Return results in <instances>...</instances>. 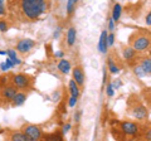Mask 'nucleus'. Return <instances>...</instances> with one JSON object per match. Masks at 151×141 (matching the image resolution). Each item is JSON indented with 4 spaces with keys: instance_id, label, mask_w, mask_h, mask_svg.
Wrapping results in <instances>:
<instances>
[{
    "instance_id": "obj_6",
    "label": "nucleus",
    "mask_w": 151,
    "mask_h": 141,
    "mask_svg": "<svg viewBox=\"0 0 151 141\" xmlns=\"http://www.w3.org/2000/svg\"><path fill=\"white\" fill-rule=\"evenodd\" d=\"M18 90L14 86H12L10 83L6 86L0 87V107L4 105H8L9 102H12L14 96L17 95Z\"/></svg>"
},
{
    "instance_id": "obj_30",
    "label": "nucleus",
    "mask_w": 151,
    "mask_h": 141,
    "mask_svg": "<svg viewBox=\"0 0 151 141\" xmlns=\"http://www.w3.org/2000/svg\"><path fill=\"white\" fill-rule=\"evenodd\" d=\"M77 100H78V98H76V97H72V96H70V97H69V100H68V106H69V107L76 106V103H77Z\"/></svg>"
},
{
    "instance_id": "obj_12",
    "label": "nucleus",
    "mask_w": 151,
    "mask_h": 141,
    "mask_svg": "<svg viewBox=\"0 0 151 141\" xmlns=\"http://www.w3.org/2000/svg\"><path fill=\"white\" fill-rule=\"evenodd\" d=\"M27 98H28V96H27V93L25 92H17V95L14 96V98L12 100V106L13 107H19V106H22V105H24V102L27 101Z\"/></svg>"
},
{
    "instance_id": "obj_23",
    "label": "nucleus",
    "mask_w": 151,
    "mask_h": 141,
    "mask_svg": "<svg viewBox=\"0 0 151 141\" xmlns=\"http://www.w3.org/2000/svg\"><path fill=\"white\" fill-rule=\"evenodd\" d=\"M9 29V24H8V22L5 19H0V32L1 33H5L8 32Z\"/></svg>"
},
{
    "instance_id": "obj_22",
    "label": "nucleus",
    "mask_w": 151,
    "mask_h": 141,
    "mask_svg": "<svg viewBox=\"0 0 151 141\" xmlns=\"http://www.w3.org/2000/svg\"><path fill=\"white\" fill-rule=\"evenodd\" d=\"M134 73L136 74L137 77H141V78H144V77H146V73L144 72V69L140 67V65H134Z\"/></svg>"
},
{
    "instance_id": "obj_21",
    "label": "nucleus",
    "mask_w": 151,
    "mask_h": 141,
    "mask_svg": "<svg viewBox=\"0 0 151 141\" xmlns=\"http://www.w3.org/2000/svg\"><path fill=\"white\" fill-rule=\"evenodd\" d=\"M76 5H77V1L76 0H68L67 4H65V10H67L68 15H72L76 12Z\"/></svg>"
},
{
    "instance_id": "obj_28",
    "label": "nucleus",
    "mask_w": 151,
    "mask_h": 141,
    "mask_svg": "<svg viewBox=\"0 0 151 141\" xmlns=\"http://www.w3.org/2000/svg\"><path fill=\"white\" fill-rule=\"evenodd\" d=\"M70 127H72V125L69 124V122H67L63 127H62V130H60V132H62V135H65L67 132H69V130H70Z\"/></svg>"
},
{
    "instance_id": "obj_27",
    "label": "nucleus",
    "mask_w": 151,
    "mask_h": 141,
    "mask_svg": "<svg viewBox=\"0 0 151 141\" xmlns=\"http://www.w3.org/2000/svg\"><path fill=\"white\" fill-rule=\"evenodd\" d=\"M111 86H112L113 90H119V88L122 86V81H121V79H116V81H113L111 83Z\"/></svg>"
},
{
    "instance_id": "obj_37",
    "label": "nucleus",
    "mask_w": 151,
    "mask_h": 141,
    "mask_svg": "<svg viewBox=\"0 0 151 141\" xmlns=\"http://www.w3.org/2000/svg\"><path fill=\"white\" fill-rule=\"evenodd\" d=\"M81 115H82V111H77V114L74 115V120H76V122H79V119H81Z\"/></svg>"
},
{
    "instance_id": "obj_38",
    "label": "nucleus",
    "mask_w": 151,
    "mask_h": 141,
    "mask_svg": "<svg viewBox=\"0 0 151 141\" xmlns=\"http://www.w3.org/2000/svg\"><path fill=\"white\" fill-rule=\"evenodd\" d=\"M60 30H62V27H58V28H57L55 32H54V38H58L59 34H60Z\"/></svg>"
},
{
    "instance_id": "obj_13",
    "label": "nucleus",
    "mask_w": 151,
    "mask_h": 141,
    "mask_svg": "<svg viewBox=\"0 0 151 141\" xmlns=\"http://www.w3.org/2000/svg\"><path fill=\"white\" fill-rule=\"evenodd\" d=\"M107 30H102L101 37H100V42H98V50L101 52L102 54L107 53Z\"/></svg>"
},
{
    "instance_id": "obj_36",
    "label": "nucleus",
    "mask_w": 151,
    "mask_h": 141,
    "mask_svg": "<svg viewBox=\"0 0 151 141\" xmlns=\"http://www.w3.org/2000/svg\"><path fill=\"white\" fill-rule=\"evenodd\" d=\"M0 69H1V72H6V70L9 69V67L5 64V62H3L1 64H0Z\"/></svg>"
},
{
    "instance_id": "obj_29",
    "label": "nucleus",
    "mask_w": 151,
    "mask_h": 141,
    "mask_svg": "<svg viewBox=\"0 0 151 141\" xmlns=\"http://www.w3.org/2000/svg\"><path fill=\"white\" fill-rule=\"evenodd\" d=\"M8 83V77L5 76V74H3L1 77H0V87H3V86H6Z\"/></svg>"
},
{
    "instance_id": "obj_10",
    "label": "nucleus",
    "mask_w": 151,
    "mask_h": 141,
    "mask_svg": "<svg viewBox=\"0 0 151 141\" xmlns=\"http://www.w3.org/2000/svg\"><path fill=\"white\" fill-rule=\"evenodd\" d=\"M72 76H73V81L76 82V84L81 88L84 86V82H86V74H84V70L81 65H77L74 67L72 70Z\"/></svg>"
},
{
    "instance_id": "obj_24",
    "label": "nucleus",
    "mask_w": 151,
    "mask_h": 141,
    "mask_svg": "<svg viewBox=\"0 0 151 141\" xmlns=\"http://www.w3.org/2000/svg\"><path fill=\"white\" fill-rule=\"evenodd\" d=\"M8 14V10H6V5L3 0H0V17H5Z\"/></svg>"
},
{
    "instance_id": "obj_3",
    "label": "nucleus",
    "mask_w": 151,
    "mask_h": 141,
    "mask_svg": "<svg viewBox=\"0 0 151 141\" xmlns=\"http://www.w3.org/2000/svg\"><path fill=\"white\" fill-rule=\"evenodd\" d=\"M33 83H34V78L29 74H24V73H18V74H13L12 76V81L10 84L14 86L17 90H20L22 92L29 91Z\"/></svg>"
},
{
    "instance_id": "obj_19",
    "label": "nucleus",
    "mask_w": 151,
    "mask_h": 141,
    "mask_svg": "<svg viewBox=\"0 0 151 141\" xmlns=\"http://www.w3.org/2000/svg\"><path fill=\"white\" fill-rule=\"evenodd\" d=\"M9 141H27L25 136L23 135V132L20 130L19 131H12L10 134H9Z\"/></svg>"
},
{
    "instance_id": "obj_39",
    "label": "nucleus",
    "mask_w": 151,
    "mask_h": 141,
    "mask_svg": "<svg viewBox=\"0 0 151 141\" xmlns=\"http://www.w3.org/2000/svg\"><path fill=\"white\" fill-rule=\"evenodd\" d=\"M0 55H6V50H1V49H0Z\"/></svg>"
},
{
    "instance_id": "obj_40",
    "label": "nucleus",
    "mask_w": 151,
    "mask_h": 141,
    "mask_svg": "<svg viewBox=\"0 0 151 141\" xmlns=\"http://www.w3.org/2000/svg\"><path fill=\"white\" fill-rule=\"evenodd\" d=\"M1 132H4V131L1 130V126H0V134H1Z\"/></svg>"
},
{
    "instance_id": "obj_15",
    "label": "nucleus",
    "mask_w": 151,
    "mask_h": 141,
    "mask_svg": "<svg viewBox=\"0 0 151 141\" xmlns=\"http://www.w3.org/2000/svg\"><path fill=\"white\" fill-rule=\"evenodd\" d=\"M139 65L144 69V72L146 73V76H150V73H151V59H150V57L141 58Z\"/></svg>"
},
{
    "instance_id": "obj_2",
    "label": "nucleus",
    "mask_w": 151,
    "mask_h": 141,
    "mask_svg": "<svg viewBox=\"0 0 151 141\" xmlns=\"http://www.w3.org/2000/svg\"><path fill=\"white\" fill-rule=\"evenodd\" d=\"M130 47L137 53L147 50L150 48V33L149 30H136L129 38Z\"/></svg>"
},
{
    "instance_id": "obj_16",
    "label": "nucleus",
    "mask_w": 151,
    "mask_h": 141,
    "mask_svg": "<svg viewBox=\"0 0 151 141\" xmlns=\"http://www.w3.org/2000/svg\"><path fill=\"white\" fill-rule=\"evenodd\" d=\"M76 39H77V30H76L74 27H70L68 32H67V43L69 47L74 45L76 43Z\"/></svg>"
},
{
    "instance_id": "obj_18",
    "label": "nucleus",
    "mask_w": 151,
    "mask_h": 141,
    "mask_svg": "<svg viewBox=\"0 0 151 141\" xmlns=\"http://www.w3.org/2000/svg\"><path fill=\"white\" fill-rule=\"evenodd\" d=\"M69 93H70V96L76 97V98H78L79 96H81V88L76 84V82L73 81V79L69 81Z\"/></svg>"
},
{
    "instance_id": "obj_1",
    "label": "nucleus",
    "mask_w": 151,
    "mask_h": 141,
    "mask_svg": "<svg viewBox=\"0 0 151 141\" xmlns=\"http://www.w3.org/2000/svg\"><path fill=\"white\" fill-rule=\"evenodd\" d=\"M18 15L22 22L33 23L39 19L42 14L48 12L49 3L44 0H23L18 3Z\"/></svg>"
},
{
    "instance_id": "obj_7",
    "label": "nucleus",
    "mask_w": 151,
    "mask_h": 141,
    "mask_svg": "<svg viewBox=\"0 0 151 141\" xmlns=\"http://www.w3.org/2000/svg\"><path fill=\"white\" fill-rule=\"evenodd\" d=\"M120 127H121V132L125 136H136L137 134H140V125L137 122L121 121Z\"/></svg>"
},
{
    "instance_id": "obj_14",
    "label": "nucleus",
    "mask_w": 151,
    "mask_h": 141,
    "mask_svg": "<svg viewBox=\"0 0 151 141\" xmlns=\"http://www.w3.org/2000/svg\"><path fill=\"white\" fill-rule=\"evenodd\" d=\"M57 67H58L59 72H62L63 74H67L70 72V69H72V65H70V62L67 59H60L58 64H57Z\"/></svg>"
},
{
    "instance_id": "obj_4",
    "label": "nucleus",
    "mask_w": 151,
    "mask_h": 141,
    "mask_svg": "<svg viewBox=\"0 0 151 141\" xmlns=\"http://www.w3.org/2000/svg\"><path fill=\"white\" fill-rule=\"evenodd\" d=\"M20 131L25 136L27 141H40L42 136H43V130L40 126L33 124H25Z\"/></svg>"
},
{
    "instance_id": "obj_32",
    "label": "nucleus",
    "mask_w": 151,
    "mask_h": 141,
    "mask_svg": "<svg viewBox=\"0 0 151 141\" xmlns=\"http://www.w3.org/2000/svg\"><path fill=\"white\" fill-rule=\"evenodd\" d=\"M106 81H107V69H106V67H103V79H102L103 86H106Z\"/></svg>"
},
{
    "instance_id": "obj_17",
    "label": "nucleus",
    "mask_w": 151,
    "mask_h": 141,
    "mask_svg": "<svg viewBox=\"0 0 151 141\" xmlns=\"http://www.w3.org/2000/svg\"><path fill=\"white\" fill-rule=\"evenodd\" d=\"M121 13H122V6H121V4H119V3H116L115 5H113V8H112V20L115 22V23H117L120 20V18H121Z\"/></svg>"
},
{
    "instance_id": "obj_35",
    "label": "nucleus",
    "mask_w": 151,
    "mask_h": 141,
    "mask_svg": "<svg viewBox=\"0 0 151 141\" xmlns=\"http://www.w3.org/2000/svg\"><path fill=\"white\" fill-rule=\"evenodd\" d=\"M145 20H146V25L150 27V24H151V13L150 12L147 13V15H146V19Z\"/></svg>"
},
{
    "instance_id": "obj_11",
    "label": "nucleus",
    "mask_w": 151,
    "mask_h": 141,
    "mask_svg": "<svg viewBox=\"0 0 151 141\" xmlns=\"http://www.w3.org/2000/svg\"><path fill=\"white\" fill-rule=\"evenodd\" d=\"M40 141H64V139L60 130H57L52 134H43Z\"/></svg>"
},
{
    "instance_id": "obj_34",
    "label": "nucleus",
    "mask_w": 151,
    "mask_h": 141,
    "mask_svg": "<svg viewBox=\"0 0 151 141\" xmlns=\"http://www.w3.org/2000/svg\"><path fill=\"white\" fill-rule=\"evenodd\" d=\"M54 57L55 58H63L64 57V53H63L62 50H58V52H55V53H54Z\"/></svg>"
},
{
    "instance_id": "obj_5",
    "label": "nucleus",
    "mask_w": 151,
    "mask_h": 141,
    "mask_svg": "<svg viewBox=\"0 0 151 141\" xmlns=\"http://www.w3.org/2000/svg\"><path fill=\"white\" fill-rule=\"evenodd\" d=\"M129 106H130V111L131 114L134 115L136 119L140 120V121H144L149 117V110L146 109V106L144 105L142 102H141L139 98H136L135 102H131L129 101Z\"/></svg>"
},
{
    "instance_id": "obj_25",
    "label": "nucleus",
    "mask_w": 151,
    "mask_h": 141,
    "mask_svg": "<svg viewBox=\"0 0 151 141\" xmlns=\"http://www.w3.org/2000/svg\"><path fill=\"white\" fill-rule=\"evenodd\" d=\"M113 44H115V34L110 33L107 34V47H112Z\"/></svg>"
},
{
    "instance_id": "obj_9",
    "label": "nucleus",
    "mask_w": 151,
    "mask_h": 141,
    "mask_svg": "<svg viewBox=\"0 0 151 141\" xmlns=\"http://www.w3.org/2000/svg\"><path fill=\"white\" fill-rule=\"evenodd\" d=\"M122 55H124L125 60L130 65H135V63H137L140 60L139 53L137 52H135L131 47H124V48H122Z\"/></svg>"
},
{
    "instance_id": "obj_20",
    "label": "nucleus",
    "mask_w": 151,
    "mask_h": 141,
    "mask_svg": "<svg viewBox=\"0 0 151 141\" xmlns=\"http://www.w3.org/2000/svg\"><path fill=\"white\" fill-rule=\"evenodd\" d=\"M107 64H108V72H111L112 74H117V73H120V70L121 68L115 63V60H113L111 57H108L107 59Z\"/></svg>"
},
{
    "instance_id": "obj_8",
    "label": "nucleus",
    "mask_w": 151,
    "mask_h": 141,
    "mask_svg": "<svg viewBox=\"0 0 151 141\" xmlns=\"http://www.w3.org/2000/svg\"><path fill=\"white\" fill-rule=\"evenodd\" d=\"M35 40H33L30 38H24V39H20L17 43V53H23L25 54L28 52H30L33 48L35 47Z\"/></svg>"
},
{
    "instance_id": "obj_31",
    "label": "nucleus",
    "mask_w": 151,
    "mask_h": 141,
    "mask_svg": "<svg viewBox=\"0 0 151 141\" xmlns=\"http://www.w3.org/2000/svg\"><path fill=\"white\" fill-rule=\"evenodd\" d=\"M108 30H110V32L115 30V22L112 20V18H110V19H108Z\"/></svg>"
},
{
    "instance_id": "obj_26",
    "label": "nucleus",
    "mask_w": 151,
    "mask_h": 141,
    "mask_svg": "<svg viewBox=\"0 0 151 141\" xmlns=\"http://www.w3.org/2000/svg\"><path fill=\"white\" fill-rule=\"evenodd\" d=\"M106 93H107L108 97H112L113 95H115V90L112 88L111 83H107V84H106Z\"/></svg>"
},
{
    "instance_id": "obj_33",
    "label": "nucleus",
    "mask_w": 151,
    "mask_h": 141,
    "mask_svg": "<svg viewBox=\"0 0 151 141\" xmlns=\"http://www.w3.org/2000/svg\"><path fill=\"white\" fill-rule=\"evenodd\" d=\"M5 64H6L8 67H9V69H12V68H14V67H15V65L13 64V62H12V60L9 59V58H6V59H5Z\"/></svg>"
}]
</instances>
